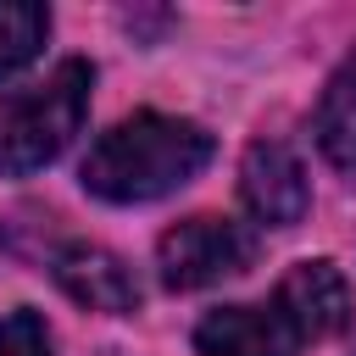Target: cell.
Segmentation results:
<instances>
[{"instance_id":"obj_8","label":"cell","mask_w":356,"mask_h":356,"mask_svg":"<svg viewBox=\"0 0 356 356\" xmlns=\"http://www.w3.org/2000/svg\"><path fill=\"white\" fill-rule=\"evenodd\" d=\"M312 134H317V150H323L339 172H356V50H350V56L334 67V78L323 83Z\"/></svg>"},{"instance_id":"obj_5","label":"cell","mask_w":356,"mask_h":356,"mask_svg":"<svg viewBox=\"0 0 356 356\" xmlns=\"http://www.w3.org/2000/svg\"><path fill=\"white\" fill-rule=\"evenodd\" d=\"M195 350L200 356H300L306 339L284 317L278 300L267 306H217L195 323Z\"/></svg>"},{"instance_id":"obj_7","label":"cell","mask_w":356,"mask_h":356,"mask_svg":"<svg viewBox=\"0 0 356 356\" xmlns=\"http://www.w3.org/2000/svg\"><path fill=\"white\" fill-rule=\"evenodd\" d=\"M278 306H284V317L300 328V339H334V334H345L350 317H356L350 284H345V273H339L328 256L295 261V267L284 273V284H278Z\"/></svg>"},{"instance_id":"obj_4","label":"cell","mask_w":356,"mask_h":356,"mask_svg":"<svg viewBox=\"0 0 356 356\" xmlns=\"http://www.w3.org/2000/svg\"><path fill=\"white\" fill-rule=\"evenodd\" d=\"M239 200L261 228H295L312 211V184L284 139H256L239 161Z\"/></svg>"},{"instance_id":"obj_1","label":"cell","mask_w":356,"mask_h":356,"mask_svg":"<svg viewBox=\"0 0 356 356\" xmlns=\"http://www.w3.org/2000/svg\"><path fill=\"white\" fill-rule=\"evenodd\" d=\"M211 134L189 117H167V111H134L122 122H111L78 178L95 200H111V206H145V200H161L172 189H184L206 161H211Z\"/></svg>"},{"instance_id":"obj_6","label":"cell","mask_w":356,"mask_h":356,"mask_svg":"<svg viewBox=\"0 0 356 356\" xmlns=\"http://www.w3.org/2000/svg\"><path fill=\"white\" fill-rule=\"evenodd\" d=\"M50 273H56L61 295H67V300H78V306H89V312L128 317V312L139 306V278H134V273H128V261H122L117 250H106V245L72 239V245H61V250H56Z\"/></svg>"},{"instance_id":"obj_10","label":"cell","mask_w":356,"mask_h":356,"mask_svg":"<svg viewBox=\"0 0 356 356\" xmlns=\"http://www.w3.org/2000/svg\"><path fill=\"white\" fill-rule=\"evenodd\" d=\"M0 356H56V339H50L44 317L28 312V306L0 312Z\"/></svg>"},{"instance_id":"obj_2","label":"cell","mask_w":356,"mask_h":356,"mask_svg":"<svg viewBox=\"0 0 356 356\" xmlns=\"http://www.w3.org/2000/svg\"><path fill=\"white\" fill-rule=\"evenodd\" d=\"M89 89H95V67L83 56H67L44 83L0 95V178H28L50 167L83 128Z\"/></svg>"},{"instance_id":"obj_3","label":"cell","mask_w":356,"mask_h":356,"mask_svg":"<svg viewBox=\"0 0 356 356\" xmlns=\"http://www.w3.org/2000/svg\"><path fill=\"white\" fill-rule=\"evenodd\" d=\"M256 267V234L222 211H195L156 239V273L167 289H211Z\"/></svg>"},{"instance_id":"obj_9","label":"cell","mask_w":356,"mask_h":356,"mask_svg":"<svg viewBox=\"0 0 356 356\" xmlns=\"http://www.w3.org/2000/svg\"><path fill=\"white\" fill-rule=\"evenodd\" d=\"M50 39V11L33 0H0V78L22 72Z\"/></svg>"}]
</instances>
